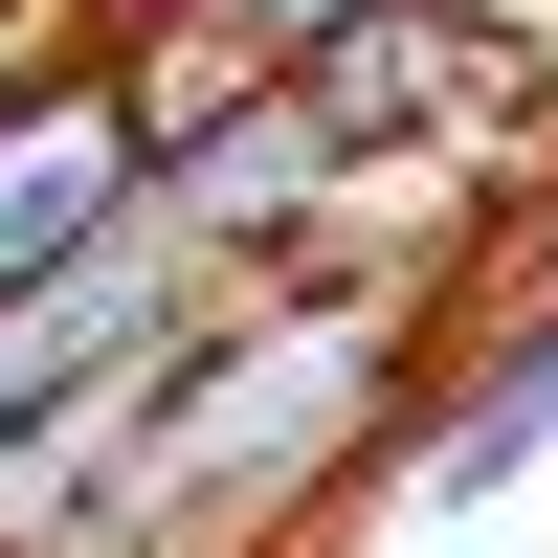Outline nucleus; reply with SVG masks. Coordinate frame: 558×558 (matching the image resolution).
<instances>
[{"label": "nucleus", "instance_id": "7ed1b4c3", "mask_svg": "<svg viewBox=\"0 0 558 558\" xmlns=\"http://www.w3.org/2000/svg\"><path fill=\"white\" fill-rule=\"evenodd\" d=\"M380 470H402V514H425V536H492V514H514V492L558 470V291L514 313V336H470V380H447V402H402Z\"/></svg>", "mask_w": 558, "mask_h": 558}, {"label": "nucleus", "instance_id": "423d86ee", "mask_svg": "<svg viewBox=\"0 0 558 558\" xmlns=\"http://www.w3.org/2000/svg\"><path fill=\"white\" fill-rule=\"evenodd\" d=\"M425 558H536V536H514V514H492V536H425Z\"/></svg>", "mask_w": 558, "mask_h": 558}, {"label": "nucleus", "instance_id": "f03ea898", "mask_svg": "<svg viewBox=\"0 0 558 558\" xmlns=\"http://www.w3.org/2000/svg\"><path fill=\"white\" fill-rule=\"evenodd\" d=\"M134 202H157V112H134V68H112V45H68V68L0 112V291L89 268Z\"/></svg>", "mask_w": 558, "mask_h": 558}, {"label": "nucleus", "instance_id": "f257e3e1", "mask_svg": "<svg viewBox=\"0 0 558 558\" xmlns=\"http://www.w3.org/2000/svg\"><path fill=\"white\" fill-rule=\"evenodd\" d=\"M336 179H357V157H336V112H313L291 68H223L202 112L157 134V223L223 246V268H291L313 223H336Z\"/></svg>", "mask_w": 558, "mask_h": 558}, {"label": "nucleus", "instance_id": "39448f33", "mask_svg": "<svg viewBox=\"0 0 558 558\" xmlns=\"http://www.w3.org/2000/svg\"><path fill=\"white\" fill-rule=\"evenodd\" d=\"M357 0H157V23H112V45H202V68H313Z\"/></svg>", "mask_w": 558, "mask_h": 558}, {"label": "nucleus", "instance_id": "20e7f679", "mask_svg": "<svg viewBox=\"0 0 558 558\" xmlns=\"http://www.w3.org/2000/svg\"><path fill=\"white\" fill-rule=\"evenodd\" d=\"M291 89L336 112V157H425V134H470V112H492V23H470V0H357Z\"/></svg>", "mask_w": 558, "mask_h": 558}]
</instances>
